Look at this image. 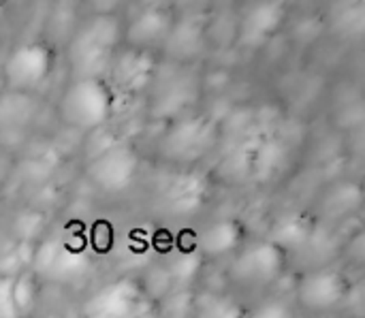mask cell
Wrapping results in <instances>:
<instances>
[{"instance_id": "obj_1", "label": "cell", "mask_w": 365, "mask_h": 318, "mask_svg": "<svg viewBox=\"0 0 365 318\" xmlns=\"http://www.w3.org/2000/svg\"><path fill=\"white\" fill-rule=\"evenodd\" d=\"M113 90L98 75L75 77L60 94L58 118L64 126L90 133L101 128L113 113Z\"/></svg>"}, {"instance_id": "obj_2", "label": "cell", "mask_w": 365, "mask_h": 318, "mask_svg": "<svg viewBox=\"0 0 365 318\" xmlns=\"http://www.w3.org/2000/svg\"><path fill=\"white\" fill-rule=\"evenodd\" d=\"M53 68V49L45 41H21L9 49L0 64L6 92L34 96V92L49 79Z\"/></svg>"}, {"instance_id": "obj_3", "label": "cell", "mask_w": 365, "mask_h": 318, "mask_svg": "<svg viewBox=\"0 0 365 318\" xmlns=\"http://www.w3.org/2000/svg\"><path fill=\"white\" fill-rule=\"evenodd\" d=\"M351 295H353V284L349 276L331 267L310 270L302 274L295 282L297 308L314 317L334 314L338 308L349 304Z\"/></svg>"}, {"instance_id": "obj_4", "label": "cell", "mask_w": 365, "mask_h": 318, "mask_svg": "<svg viewBox=\"0 0 365 318\" xmlns=\"http://www.w3.org/2000/svg\"><path fill=\"white\" fill-rule=\"evenodd\" d=\"M287 270V250L276 242L242 246L231 261L229 280L237 287L261 289L278 282Z\"/></svg>"}, {"instance_id": "obj_5", "label": "cell", "mask_w": 365, "mask_h": 318, "mask_svg": "<svg viewBox=\"0 0 365 318\" xmlns=\"http://www.w3.org/2000/svg\"><path fill=\"white\" fill-rule=\"evenodd\" d=\"M143 293L130 282L107 284L94 297H90L81 318H135L141 306Z\"/></svg>"}, {"instance_id": "obj_6", "label": "cell", "mask_w": 365, "mask_h": 318, "mask_svg": "<svg viewBox=\"0 0 365 318\" xmlns=\"http://www.w3.org/2000/svg\"><path fill=\"white\" fill-rule=\"evenodd\" d=\"M246 240V229L235 218H218L210 222L197 237V248L207 259H222L235 255Z\"/></svg>"}, {"instance_id": "obj_7", "label": "cell", "mask_w": 365, "mask_h": 318, "mask_svg": "<svg viewBox=\"0 0 365 318\" xmlns=\"http://www.w3.org/2000/svg\"><path fill=\"white\" fill-rule=\"evenodd\" d=\"M98 160L105 167L96 163L90 165V178H94L98 186L107 190H120L128 186L137 167V158L130 148H111L109 152L98 156Z\"/></svg>"}, {"instance_id": "obj_8", "label": "cell", "mask_w": 365, "mask_h": 318, "mask_svg": "<svg viewBox=\"0 0 365 318\" xmlns=\"http://www.w3.org/2000/svg\"><path fill=\"white\" fill-rule=\"evenodd\" d=\"M284 19V6L278 2H259L252 4L240 24V39L248 45H259L272 36Z\"/></svg>"}, {"instance_id": "obj_9", "label": "cell", "mask_w": 365, "mask_h": 318, "mask_svg": "<svg viewBox=\"0 0 365 318\" xmlns=\"http://www.w3.org/2000/svg\"><path fill=\"white\" fill-rule=\"evenodd\" d=\"M11 297L17 318H38V308L43 299V284L41 278L32 270H24L13 278Z\"/></svg>"}, {"instance_id": "obj_10", "label": "cell", "mask_w": 365, "mask_h": 318, "mask_svg": "<svg viewBox=\"0 0 365 318\" xmlns=\"http://www.w3.org/2000/svg\"><path fill=\"white\" fill-rule=\"evenodd\" d=\"M167 13L165 11H145L133 26H130V32H128V41L135 45V47H145L150 45L152 41H158L163 39L167 32H169V24L165 21Z\"/></svg>"}, {"instance_id": "obj_11", "label": "cell", "mask_w": 365, "mask_h": 318, "mask_svg": "<svg viewBox=\"0 0 365 318\" xmlns=\"http://www.w3.org/2000/svg\"><path fill=\"white\" fill-rule=\"evenodd\" d=\"M244 314L246 310L225 295H210L195 306V318H244Z\"/></svg>"}, {"instance_id": "obj_12", "label": "cell", "mask_w": 365, "mask_h": 318, "mask_svg": "<svg viewBox=\"0 0 365 318\" xmlns=\"http://www.w3.org/2000/svg\"><path fill=\"white\" fill-rule=\"evenodd\" d=\"M244 318H302L297 314L295 306L282 302V299H267L261 302L257 308L248 310Z\"/></svg>"}, {"instance_id": "obj_13", "label": "cell", "mask_w": 365, "mask_h": 318, "mask_svg": "<svg viewBox=\"0 0 365 318\" xmlns=\"http://www.w3.org/2000/svg\"><path fill=\"white\" fill-rule=\"evenodd\" d=\"M11 278H0V318H17L11 297Z\"/></svg>"}, {"instance_id": "obj_14", "label": "cell", "mask_w": 365, "mask_h": 318, "mask_svg": "<svg viewBox=\"0 0 365 318\" xmlns=\"http://www.w3.org/2000/svg\"><path fill=\"white\" fill-rule=\"evenodd\" d=\"M4 94H6V83H4V77H2V73H0V101L4 98Z\"/></svg>"}, {"instance_id": "obj_15", "label": "cell", "mask_w": 365, "mask_h": 318, "mask_svg": "<svg viewBox=\"0 0 365 318\" xmlns=\"http://www.w3.org/2000/svg\"><path fill=\"white\" fill-rule=\"evenodd\" d=\"M2 145H0V180H2V173H4V154H2Z\"/></svg>"}, {"instance_id": "obj_16", "label": "cell", "mask_w": 365, "mask_h": 318, "mask_svg": "<svg viewBox=\"0 0 365 318\" xmlns=\"http://www.w3.org/2000/svg\"><path fill=\"white\" fill-rule=\"evenodd\" d=\"M317 318H342V317H338V314H323V317H317Z\"/></svg>"}]
</instances>
